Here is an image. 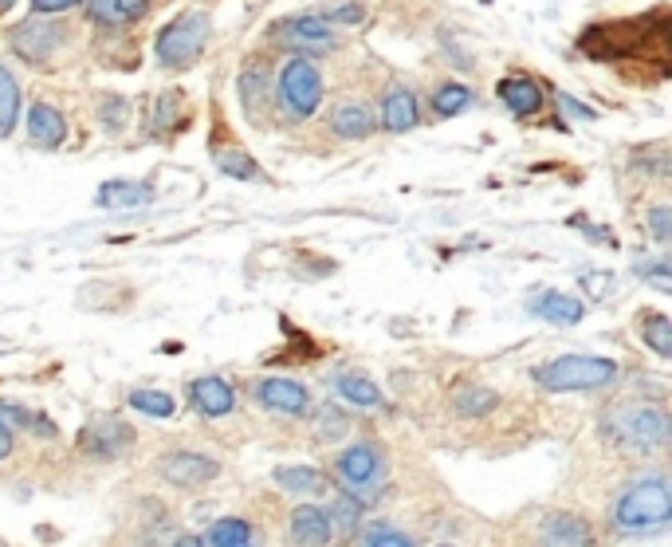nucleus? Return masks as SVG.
I'll return each instance as SVG.
<instances>
[{"mask_svg":"<svg viewBox=\"0 0 672 547\" xmlns=\"http://www.w3.org/2000/svg\"><path fill=\"white\" fill-rule=\"evenodd\" d=\"M672 516V492L664 477H649V481L634 484L621 492V501L614 509V520L621 532H657L664 528Z\"/></svg>","mask_w":672,"mask_h":547,"instance_id":"39448f33","label":"nucleus"},{"mask_svg":"<svg viewBox=\"0 0 672 547\" xmlns=\"http://www.w3.org/2000/svg\"><path fill=\"white\" fill-rule=\"evenodd\" d=\"M579 52L597 64H649L657 76H669V9H653L649 16L590 24L579 36Z\"/></svg>","mask_w":672,"mask_h":547,"instance_id":"f257e3e1","label":"nucleus"},{"mask_svg":"<svg viewBox=\"0 0 672 547\" xmlns=\"http://www.w3.org/2000/svg\"><path fill=\"white\" fill-rule=\"evenodd\" d=\"M323 94H327V83H323V71H318V64L311 56H291L280 67L276 103H280L288 123H307L311 114L323 107Z\"/></svg>","mask_w":672,"mask_h":547,"instance_id":"7ed1b4c3","label":"nucleus"},{"mask_svg":"<svg viewBox=\"0 0 672 547\" xmlns=\"http://www.w3.org/2000/svg\"><path fill=\"white\" fill-rule=\"evenodd\" d=\"M606 434L617 445L629 449H661L669 445V417L661 414V406H617L606 417Z\"/></svg>","mask_w":672,"mask_h":547,"instance_id":"6e6552de","label":"nucleus"},{"mask_svg":"<svg viewBox=\"0 0 672 547\" xmlns=\"http://www.w3.org/2000/svg\"><path fill=\"white\" fill-rule=\"evenodd\" d=\"M236 99H240L244 119H248V123H260L264 111H268V99H271L268 64H264L260 56H253L240 67V76H236Z\"/></svg>","mask_w":672,"mask_h":547,"instance_id":"9b49d317","label":"nucleus"},{"mask_svg":"<svg viewBox=\"0 0 672 547\" xmlns=\"http://www.w3.org/2000/svg\"><path fill=\"white\" fill-rule=\"evenodd\" d=\"M429 103H433V114H437V119H457V114L477 107V91L464 83H440L437 91H433Z\"/></svg>","mask_w":672,"mask_h":547,"instance_id":"393cba45","label":"nucleus"},{"mask_svg":"<svg viewBox=\"0 0 672 547\" xmlns=\"http://www.w3.org/2000/svg\"><path fill=\"white\" fill-rule=\"evenodd\" d=\"M335 390L346 398V402H350V406H382V402H385L382 390L373 387L366 375H338Z\"/></svg>","mask_w":672,"mask_h":547,"instance_id":"cd10ccee","label":"nucleus"},{"mask_svg":"<svg viewBox=\"0 0 672 547\" xmlns=\"http://www.w3.org/2000/svg\"><path fill=\"white\" fill-rule=\"evenodd\" d=\"M323 414H327V417H323V425H318V434H323V437H338V434H343V429H346L343 414H338V410H323Z\"/></svg>","mask_w":672,"mask_h":547,"instance_id":"79ce46f5","label":"nucleus"},{"mask_svg":"<svg viewBox=\"0 0 672 547\" xmlns=\"http://www.w3.org/2000/svg\"><path fill=\"white\" fill-rule=\"evenodd\" d=\"M614 272H606V268H586V272L579 276V288L582 292L590 295L594 303H602V300H609L614 295Z\"/></svg>","mask_w":672,"mask_h":547,"instance_id":"f704fd0d","label":"nucleus"},{"mask_svg":"<svg viewBox=\"0 0 672 547\" xmlns=\"http://www.w3.org/2000/svg\"><path fill=\"white\" fill-rule=\"evenodd\" d=\"M131 442H134V429L114 414L94 417V422H87L83 434H79L83 454H91V457H119Z\"/></svg>","mask_w":672,"mask_h":547,"instance_id":"f8f14e48","label":"nucleus"},{"mask_svg":"<svg viewBox=\"0 0 672 547\" xmlns=\"http://www.w3.org/2000/svg\"><path fill=\"white\" fill-rule=\"evenodd\" d=\"M323 20L335 24V29H358L366 20V4L362 0H346V4H335V9L323 12Z\"/></svg>","mask_w":672,"mask_h":547,"instance_id":"e433bc0d","label":"nucleus"},{"mask_svg":"<svg viewBox=\"0 0 672 547\" xmlns=\"http://www.w3.org/2000/svg\"><path fill=\"white\" fill-rule=\"evenodd\" d=\"M131 406L138 410V414L146 417H173L178 414V402H173V394H166V390H131Z\"/></svg>","mask_w":672,"mask_h":547,"instance_id":"7c9ffc66","label":"nucleus"},{"mask_svg":"<svg viewBox=\"0 0 672 547\" xmlns=\"http://www.w3.org/2000/svg\"><path fill=\"white\" fill-rule=\"evenodd\" d=\"M271 40L295 52V56H327V52H338V44H343L338 29L323 20V12H299V16L276 20Z\"/></svg>","mask_w":672,"mask_h":547,"instance_id":"1a4fd4ad","label":"nucleus"},{"mask_svg":"<svg viewBox=\"0 0 672 547\" xmlns=\"http://www.w3.org/2000/svg\"><path fill=\"white\" fill-rule=\"evenodd\" d=\"M213 161H216V170L228 174V178H236V181H260L264 178L253 154L244 150L240 142H224L221 134L213 138Z\"/></svg>","mask_w":672,"mask_h":547,"instance_id":"5701e85b","label":"nucleus"},{"mask_svg":"<svg viewBox=\"0 0 672 547\" xmlns=\"http://www.w3.org/2000/svg\"><path fill=\"white\" fill-rule=\"evenodd\" d=\"M559 103L567 107L570 114H579V119H586V123H590V119H594V111H590L586 103H574V99H570V94H559Z\"/></svg>","mask_w":672,"mask_h":547,"instance_id":"37998d69","label":"nucleus"},{"mask_svg":"<svg viewBox=\"0 0 672 547\" xmlns=\"http://www.w3.org/2000/svg\"><path fill=\"white\" fill-rule=\"evenodd\" d=\"M542 390H555V394H574V390H606L617 382V362L602 359V355H559L547 367L535 370Z\"/></svg>","mask_w":672,"mask_h":547,"instance_id":"20e7f679","label":"nucleus"},{"mask_svg":"<svg viewBox=\"0 0 672 547\" xmlns=\"http://www.w3.org/2000/svg\"><path fill=\"white\" fill-rule=\"evenodd\" d=\"M276 484L283 492H318L323 489V477L311 465H283V469H276Z\"/></svg>","mask_w":672,"mask_h":547,"instance_id":"c756f323","label":"nucleus"},{"mask_svg":"<svg viewBox=\"0 0 672 547\" xmlns=\"http://www.w3.org/2000/svg\"><path fill=\"white\" fill-rule=\"evenodd\" d=\"M358 516H362V509H358V501H355V496H338V504H335V520H338V528H343L346 536L355 532Z\"/></svg>","mask_w":672,"mask_h":547,"instance_id":"58836bf2","label":"nucleus"},{"mask_svg":"<svg viewBox=\"0 0 672 547\" xmlns=\"http://www.w3.org/2000/svg\"><path fill=\"white\" fill-rule=\"evenodd\" d=\"M161 481L169 484H205L221 477V461L213 457H201V454H169L158 461Z\"/></svg>","mask_w":672,"mask_h":547,"instance_id":"4468645a","label":"nucleus"},{"mask_svg":"<svg viewBox=\"0 0 672 547\" xmlns=\"http://www.w3.org/2000/svg\"><path fill=\"white\" fill-rule=\"evenodd\" d=\"M542 547H594V532L582 516H570V512H555V516L542 520L539 528Z\"/></svg>","mask_w":672,"mask_h":547,"instance_id":"f3484780","label":"nucleus"},{"mask_svg":"<svg viewBox=\"0 0 672 547\" xmlns=\"http://www.w3.org/2000/svg\"><path fill=\"white\" fill-rule=\"evenodd\" d=\"M173 547H205V544H201V539H197V536H181Z\"/></svg>","mask_w":672,"mask_h":547,"instance_id":"a18cd8bd","label":"nucleus"},{"mask_svg":"<svg viewBox=\"0 0 672 547\" xmlns=\"http://www.w3.org/2000/svg\"><path fill=\"white\" fill-rule=\"evenodd\" d=\"M366 547H413L410 536H402V532H390V528H373L370 539H366Z\"/></svg>","mask_w":672,"mask_h":547,"instance_id":"ea45409f","label":"nucleus"},{"mask_svg":"<svg viewBox=\"0 0 672 547\" xmlns=\"http://www.w3.org/2000/svg\"><path fill=\"white\" fill-rule=\"evenodd\" d=\"M649 233H653V241H661V245L672 236V209L669 205L649 209Z\"/></svg>","mask_w":672,"mask_h":547,"instance_id":"4c0bfd02","label":"nucleus"},{"mask_svg":"<svg viewBox=\"0 0 672 547\" xmlns=\"http://www.w3.org/2000/svg\"><path fill=\"white\" fill-rule=\"evenodd\" d=\"M99 123H103V131H111V134L126 131V123H131V103H126L122 94H103V103H99Z\"/></svg>","mask_w":672,"mask_h":547,"instance_id":"72a5a7b5","label":"nucleus"},{"mask_svg":"<svg viewBox=\"0 0 672 547\" xmlns=\"http://www.w3.org/2000/svg\"><path fill=\"white\" fill-rule=\"evenodd\" d=\"M637 331H641V339L649 343V350H653V355L672 359V320H669V315H661V312L637 315Z\"/></svg>","mask_w":672,"mask_h":547,"instance_id":"a878e982","label":"nucleus"},{"mask_svg":"<svg viewBox=\"0 0 672 547\" xmlns=\"http://www.w3.org/2000/svg\"><path fill=\"white\" fill-rule=\"evenodd\" d=\"M29 142H32V146H44V150L64 146V142H67V119L59 114V107L44 103V99H36V103L29 107Z\"/></svg>","mask_w":672,"mask_h":547,"instance_id":"aec40b11","label":"nucleus"},{"mask_svg":"<svg viewBox=\"0 0 672 547\" xmlns=\"http://www.w3.org/2000/svg\"><path fill=\"white\" fill-rule=\"evenodd\" d=\"M335 472L343 489L358 501H370L385 489V477H390V465H385V454L373 442H358L350 449H343L335 461Z\"/></svg>","mask_w":672,"mask_h":547,"instance_id":"423d86ee","label":"nucleus"},{"mask_svg":"<svg viewBox=\"0 0 672 547\" xmlns=\"http://www.w3.org/2000/svg\"><path fill=\"white\" fill-rule=\"evenodd\" d=\"M12 4H16V0H0V20L9 16V12H12Z\"/></svg>","mask_w":672,"mask_h":547,"instance_id":"49530a36","label":"nucleus"},{"mask_svg":"<svg viewBox=\"0 0 672 547\" xmlns=\"http://www.w3.org/2000/svg\"><path fill=\"white\" fill-rule=\"evenodd\" d=\"M209 547H256L248 520H236V516L216 520L213 528H209Z\"/></svg>","mask_w":672,"mask_h":547,"instance_id":"c85d7f7f","label":"nucleus"},{"mask_svg":"<svg viewBox=\"0 0 672 547\" xmlns=\"http://www.w3.org/2000/svg\"><path fill=\"white\" fill-rule=\"evenodd\" d=\"M378 123L390 134H410L421 123V103L417 94L405 83H385L382 87V103H378Z\"/></svg>","mask_w":672,"mask_h":547,"instance_id":"9d476101","label":"nucleus"},{"mask_svg":"<svg viewBox=\"0 0 672 547\" xmlns=\"http://www.w3.org/2000/svg\"><path fill=\"white\" fill-rule=\"evenodd\" d=\"M634 268H637V276H641L649 288H657L661 295L672 292V272H669V256H664V253L649 256V260H637Z\"/></svg>","mask_w":672,"mask_h":547,"instance_id":"2f4dec72","label":"nucleus"},{"mask_svg":"<svg viewBox=\"0 0 672 547\" xmlns=\"http://www.w3.org/2000/svg\"><path fill=\"white\" fill-rule=\"evenodd\" d=\"M527 312H531L535 320L555 323V327H574V323H582L586 308H582L579 295H567V292H539V295H531V300H527Z\"/></svg>","mask_w":672,"mask_h":547,"instance_id":"6ab92c4d","label":"nucleus"},{"mask_svg":"<svg viewBox=\"0 0 672 547\" xmlns=\"http://www.w3.org/2000/svg\"><path fill=\"white\" fill-rule=\"evenodd\" d=\"M20 119V83L9 67L0 64V138H9L16 131Z\"/></svg>","mask_w":672,"mask_h":547,"instance_id":"bb28decb","label":"nucleus"},{"mask_svg":"<svg viewBox=\"0 0 672 547\" xmlns=\"http://www.w3.org/2000/svg\"><path fill=\"white\" fill-rule=\"evenodd\" d=\"M189 398H193V410L201 417H228L236 410V390L216 375L193 378L189 382Z\"/></svg>","mask_w":672,"mask_h":547,"instance_id":"2eb2a0df","label":"nucleus"},{"mask_svg":"<svg viewBox=\"0 0 672 547\" xmlns=\"http://www.w3.org/2000/svg\"><path fill=\"white\" fill-rule=\"evenodd\" d=\"M154 201V189L146 181H131V178H111L99 186L94 193V205L99 209H138Z\"/></svg>","mask_w":672,"mask_h":547,"instance_id":"4be33fe9","label":"nucleus"},{"mask_svg":"<svg viewBox=\"0 0 672 547\" xmlns=\"http://www.w3.org/2000/svg\"><path fill=\"white\" fill-rule=\"evenodd\" d=\"M75 4H83V0H32V12L36 16H59V12L75 9Z\"/></svg>","mask_w":672,"mask_h":547,"instance_id":"a19ab883","label":"nucleus"},{"mask_svg":"<svg viewBox=\"0 0 672 547\" xmlns=\"http://www.w3.org/2000/svg\"><path fill=\"white\" fill-rule=\"evenodd\" d=\"M256 402L276 414H303L311 406V394L295 378H260L256 382Z\"/></svg>","mask_w":672,"mask_h":547,"instance_id":"ddd939ff","label":"nucleus"},{"mask_svg":"<svg viewBox=\"0 0 672 547\" xmlns=\"http://www.w3.org/2000/svg\"><path fill=\"white\" fill-rule=\"evenodd\" d=\"M452 402H457V410H460L464 417H484L488 410H492L495 402H500V398H495V390L464 387V390H457V398H452Z\"/></svg>","mask_w":672,"mask_h":547,"instance_id":"473e14b6","label":"nucleus"},{"mask_svg":"<svg viewBox=\"0 0 672 547\" xmlns=\"http://www.w3.org/2000/svg\"><path fill=\"white\" fill-rule=\"evenodd\" d=\"M12 454V429L4 422H0V461H4V457Z\"/></svg>","mask_w":672,"mask_h":547,"instance_id":"c03bdc74","label":"nucleus"},{"mask_svg":"<svg viewBox=\"0 0 672 547\" xmlns=\"http://www.w3.org/2000/svg\"><path fill=\"white\" fill-rule=\"evenodd\" d=\"M186 94L181 91H166L158 94V107H154V131H173V126H181L186 119H178V107Z\"/></svg>","mask_w":672,"mask_h":547,"instance_id":"c9c22d12","label":"nucleus"},{"mask_svg":"<svg viewBox=\"0 0 672 547\" xmlns=\"http://www.w3.org/2000/svg\"><path fill=\"white\" fill-rule=\"evenodd\" d=\"M495 94L504 99V107L515 114V119H531V114H539L542 103H547V91H542V87L535 83L531 76H507V79H500Z\"/></svg>","mask_w":672,"mask_h":547,"instance_id":"a211bd4d","label":"nucleus"},{"mask_svg":"<svg viewBox=\"0 0 672 547\" xmlns=\"http://www.w3.org/2000/svg\"><path fill=\"white\" fill-rule=\"evenodd\" d=\"M209 32H213V20H209L205 9L178 12L154 40V56H158L166 71H186V67H193L197 59L205 56Z\"/></svg>","mask_w":672,"mask_h":547,"instance_id":"f03ea898","label":"nucleus"},{"mask_svg":"<svg viewBox=\"0 0 672 547\" xmlns=\"http://www.w3.org/2000/svg\"><path fill=\"white\" fill-rule=\"evenodd\" d=\"M149 9L154 0H87V16L99 29H131Z\"/></svg>","mask_w":672,"mask_h":547,"instance_id":"412c9836","label":"nucleus"},{"mask_svg":"<svg viewBox=\"0 0 672 547\" xmlns=\"http://www.w3.org/2000/svg\"><path fill=\"white\" fill-rule=\"evenodd\" d=\"M67 40H71V32H67L56 16H36V12H32L29 20H20L16 29L9 32L12 56H20L32 67L56 64V56L67 47Z\"/></svg>","mask_w":672,"mask_h":547,"instance_id":"0eeeda50","label":"nucleus"},{"mask_svg":"<svg viewBox=\"0 0 672 547\" xmlns=\"http://www.w3.org/2000/svg\"><path fill=\"white\" fill-rule=\"evenodd\" d=\"M331 516L315 504H303V509L291 512V539L299 547H323L331 539Z\"/></svg>","mask_w":672,"mask_h":547,"instance_id":"b1692460","label":"nucleus"},{"mask_svg":"<svg viewBox=\"0 0 672 547\" xmlns=\"http://www.w3.org/2000/svg\"><path fill=\"white\" fill-rule=\"evenodd\" d=\"M331 131L346 142H362L378 131V114H373V107L362 103V99H343V103L331 111Z\"/></svg>","mask_w":672,"mask_h":547,"instance_id":"dca6fc26","label":"nucleus"}]
</instances>
